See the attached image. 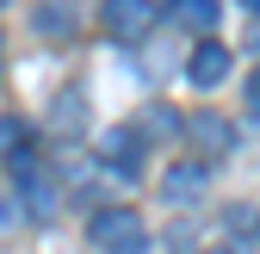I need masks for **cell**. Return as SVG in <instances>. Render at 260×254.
<instances>
[{"label":"cell","mask_w":260,"mask_h":254,"mask_svg":"<svg viewBox=\"0 0 260 254\" xmlns=\"http://www.w3.org/2000/svg\"><path fill=\"white\" fill-rule=\"evenodd\" d=\"M248 7H254V13H260V0H248Z\"/></svg>","instance_id":"15"},{"label":"cell","mask_w":260,"mask_h":254,"mask_svg":"<svg viewBox=\"0 0 260 254\" xmlns=\"http://www.w3.org/2000/svg\"><path fill=\"white\" fill-rule=\"evenodd\" d=\"M168 19L180 31H211L217 25V0H168Z\"/></svg>","instance_id":"8"},{"label":"cell","mask_w":260,"mask_h":254,"mask_svg":"<svg viewBox=\"0 0 260 254\" xmlns=\"http://www.w3.org/2000/svg\"><path fill=\"white\" fill-rule=\"evenodd\" d=\"M248 112H254V118H260V75H254V81H248Z\"/></svg>","instance_id":"12"},{"label":"cell","mask_w":260,"mask_h":254,"mask_svg":"<svg viewBox=\"0 0 260 254\" xmlns=\"http://www.w3.org/2000/svg\"><path fill=\"white\" fill-rule=\"evenodd\" d=\"M93 155H100L106 168H118V174H137L143 168V131H106L93 143Z\"/></svg>","instance_id":"3"},{"label":"cell","mask_w":260,"mask_h":254,"mask_svg":"<svg viewBox=\"0 0 260 254\" xmlns=\"http://www.w3.org/2000/svg\"><path fill=\"white\" fill-rule=\"evenodd\" d=\"M149 137H180V112L174 106H149Z\"/></svg>","instance_id":"9"},{"label":"cell","mask_w":260,"mask_h":254,"mask_svg":"<svg viewBox=\"0 0 260 254\" xmlns=\"http://www.w3.org/2000/svg\"><path fill=\"white\" fill-rule=\"evenodd\" d=\"M100 25L112 31V38L137 44L143 31L155 25V7H149V0H100Z\"/></svg>","instance_id":"2"},{"label":"cell","mask_w":260,"mask_h":254,"mask_svg":"<svg viewBox=\"0 0 260 254\" xmlns=\"http://www.w3.org/2000/svg\"><path fill=\"white\" fill-rule=\"evenodd\" d=\"M38 31L44 38H69V13L62 7H38Z\"/></svg>","instance_id":"10"},{"label":"cell","mask_w":260,"mask_h":254,"mask_svg":"<svg viewBox=\"0 0 260 254\" xmlns=\"http://www.w3.org/2000/svg\"><path fill=\"white\" fill-rule=\"evenodd\" d=\"M0 7H7V0H0Z\"/></svg>","instance_id":"16"},{"label":"cell","mask_w":260,"mask_h":254,"mask_svg":"<svg viewBox=\"0 0 260 254\" xmlns=\"http://www.w3.org/2000/svg\"><path fill=\"white\" fill-rule=\"evenodd\" d=\"M161 199H168V205H199L205 199V168L199 162H174L168 180H161Z\"/></svg>","instance_id":"7"},{"label":"cell","mask_w":260,"mask_h":254,"mask_svg":"<svg viewBox=\"0 0 260 254\" xmlns=\"http://www.w3.org/2000/svg\"><path fill=\"white\" fill-rule=\"evenodd\" d=\"M87 236H93V248H100V254H143V248H149V230H143V217H137V211H124V205H106V211H93Z\"/></svg>","instance_id":"1"},{"label":"cell","mask_w":260,"mask_h":254,"mask_svg":"<svg viewBox=\"0 0 260 254\" xmlns=\"http://www.w3.org/2000/svg\"><path fill=\"white\" fill-rule=\"evenodd\" d=\"M186 75H192V87H223L230 81V50L223 44H192V62H186Z\"/></svg>","instance_id":"5"},{"label":"cell","mask_w":260,"mask_h":254,"mask_svg":"<svg viewBox=\"0 0 260 254\" xmlns=\"http://www.w3.org/2000/svg\"><path fill=\"white\" fill-rule=\"evenodd\" d=\"M180 131L199 143L205 155H230V143H236V131H230V118H217V112H199V118H186Z\"/></svg>","instance_id":"6"},{"label":"cell","mask_w":260,"mask_h":254,"mask_svg":"<svg viewBox=\"0 0 260 254\" xmlns=\"http://www.w3.org/2000/svg\"><path fill=\"white\" fill-rule=\"evenodd\" d=\"M7 224H13V205H7V199H0V230H7Z\"/></svg>","instance_id":"13"},{"label":"cell","mask_w":260,"mask_h":254,"mask_svg":"<svg viewBox=\"0 0 260 254\" xmlns=\"http://www.w3.org/2000/svg\"><path fill=\"white\" fill-rule=\"evenodd\" d=\"M25 149V124L19 118H0V155H19Z\"/></svg>","instance_id":"11"},{"label":"cell","mask_w":260,"mask_h":254,"mask_svg":"<svg viewBox=\"0 0 260 254\" xmlns=\"http://www.w3.org/2000/svg\"><path fill=\"white\" fill-rule=\"evenodd\" d=\"M13 174H19V193H25L31 217H50V211H56V186H50V174L31 168V155H25V149L13 155Z\"/></svg>","instance_id":"4"},{"label":"cell","mask_w":260,"mask_h":254,"mask_svg":"<svg viewBox=\"0 0 260 254\" xmlns=\"http://www.w3.org/2000/svg\"><path fill=\"white\" fill-rule=\"evenodd\" d=\"M223 254H248V248H223Z\"/></svg>","instance_id":"14"}]
</instances>
